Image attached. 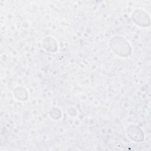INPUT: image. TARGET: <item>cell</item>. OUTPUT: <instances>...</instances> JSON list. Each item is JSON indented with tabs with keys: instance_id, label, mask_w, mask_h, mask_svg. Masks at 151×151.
Masks as SVG:
<instances>
[{
	"instance_id": "6da1fadb",
	"label": "cell",
	"mask_w": 151,
	"mask_h": 151,
	"mask_svg": "<svg viewBox=\"0 0 151 151\" xmlns=\"http://www.w3.org/2000/svg\"><path fill=\"white\" fill-rule=\"evenodd\" d=\"M109 46L113 52L121 57H127L132 53L131 46L128 41L121 36L112 37Z\"/></svg>"
},
{
	"instance_id": "7a4b0ae2",
	"label": "cell",
	"mask_w": 151,
	"mask_h": 151,
	"mask_svg": "<svg viewBox=\"0 0 151 151\" xmlns=\"http://www.w3.org/2000/svg\"><path fill=\"white\" fill-rule=\"evenodd\" d=\"M132 19L140 27H149L150 25V17L147 12L141 9H136L132 15Z\"/></svg>"
},
{
	"instance_id": "3957f363",
	"label": "cell",
	"mask_w": 151,
	"mask_h": 151,
	"mask_svg": "<svg viewBox=\"0 0 151 151\" xmlns=\"http://www.w3.org/2000/svg\"><path fill=\"white\" fill-rule=\"evenodd\" d=\"M127 135L134 141L140 142L143 139V131L137 126L130 125L126 130Z\"/></svg>"
}]
</instances>
